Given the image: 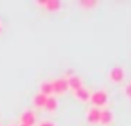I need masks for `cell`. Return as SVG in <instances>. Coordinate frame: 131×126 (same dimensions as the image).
Segmentation results:
<instances>
[{
	"instance_id": "2e32d148",
	"label": "cell",
	"mask_w": 131,
	"mask_h": 126,
	"mask_svg": "<svg viewBox=\"0 0 131 126\" xmlns=\"http://www.w3.org/2000/svg\"><path fill=\"white\" fill-rule=\"evenodd\" d=\"M0 33H2V22H0Z\"/></svg>"
},
{
	"instance_id": "3957f363",
	"label": "cell",
	"mask_w": 131,
	"mask_h": 126,
	"mask_svg": "<svg viewBox=\"0 0 131 126\" xmlns=\"http://www.w3.org/2000/svg\"><path fill=\"white\" fill-rule=\"evenodd\" d=\"M51 85H53V93H57V95H61L68 90L67 78H57L55 81H51Z\"/></svg>"
},
{
	"instance_id": "7a4b0ae2",
	"label": "cell",
	"mask_w": 131,
	"mask_h": 126,
	"mask_svg": "<svg viewBox=\"0 0 131 126\" xmlns=\"http://www.w3.org/2000/svg\"><path fill=\"white\" fill-rule=\"evenodd\" d=\"M110 80H111L113 83H121V81L125 80V70H123L121 66H113L111 70H110Z\"/></svg>"
},
{
	"instance_id": "5bb4252c",
	"label": "cell",
	"mask_w": 131,
	"mask_h": 126,
	"mask_svg": "<svg viewBox=\"0 0 131 126\" xmlns=\"http://www.w3.org/2000/svg\"><path fill=\"white\" fill-rule=\"evenodd\" d=\"M125 93H126V96H128V98H131V83H128L125 86Z\"/></svg>"
},
{
	"instance_id": "52a82bcc",
	"label": "cell",
	"mask_w": 131,
	"mask_h": 126,
	"mask_svg": "<svg viewBox=\"0 0 131 126\" xmlns=\"http://www.w3.org/2000/svg\"><path fill=\"white\" fill-rule=\"evenodd\" d=\"M38 93L45 95V96H53V85H51V81H43L42 85H40V91Z\"/></svg>"
},
{
	"instance_id": "8992f818",
	"label": "cell",
	"mask_w": 131,
	"mask_h": 126,
	"mask_svg": "<svg viewBox=\"0 0 131 126\" xmlns=\"http://www.w3.org/2000/svg\"><path fill=\"white\" fill-rule=\"evenodd\" d=\"M37 3L45 7V10H48V12H57L61 8V3L58 0H45V2H37Z\"/></svg>"
},
{
	"instance_id": "e0dca14e",
	"label": "cell",
	"mask_w": 131,
	"mask_h": 126,
	"mask_svg": "<svg viewBox=\"0 0 131 126\" xmlns=\"http://www.w3.org/2000/svg\"><path fill=\"white\" fill-rule=\"evenodd\" d=\"M20 126H27V124H20Z\"/></svg>"
},
{
	"instance_id": "ba28073f",
	"label": "cell",
	"mask_w": 131,
	"mask_h": 126,
	"mask_svg": "<svg viewBox=\"0 0 131 126\" xmlns=\"http://www.w3.org/2000/svg\"><path fill=\"white\" fill-rule=\"evenodd\" d=\"M57 108H58V100L55 96H48L47 103H45V110L50 111V113H53V111H57Z\"/></svg>"
},
{
	"instance_id": "30bf717a",
	"label": "cell",
	"mask_w": 131,
	"mask_h": 126,
	"mask_svg": "<svg viewBox=\"0 0 131 126\" xmlns=\"http://www.w3.org/2000/svg\"><path fill=\"white\" fill-rule=\"evenodd\" d=\"M113 121V113L110 110H101V114H100V123L101 124H110Z\"/></svg>"
},
{
	"instance_id": "ac0fdd59",
	"label": "cell",
	"mask_w": 131,
	"mask_h": 126,
	"mask_svg": "<svg viewBox=\"0 0 131 126\" xmlns=\"http://www.w3.org/2000/svg\"><path fill=\"white\" fill-rule=\"evenodd\" d=\"M10 126H15V124H10Z\"/></svg>"
},
{
	"instance_id": "d6986e66",
	"label": "cell",
	"mask_w": 131,
	"mask_h": 126,
	"mask_svg": "<svg viewBox=\"0 0 131 126\" xmlns=\"http://www.w3.org/2000/svg\"><path fill=\"white\" fill-rule=\"evenodd\" d=\"M0 126H2V124H0Z\"/></svg>"
},
{
	"instance_id": "6da1fadb",
	"label": "cell",
	"mask_w": 131,
	"mask_h": 126,
	"mask_svg": "<svg viewBox=\"0 0 131 126\" xmlns=\"http://www.w3.org/2000/svg\"><path fill=\"white\" fill-rule=\"evenodd\" d=\"M90 100H91V103L95 105V108L98 106H105L106 103H108V95H106V91H95L93 95H90Z\"/></svg>"
},
{
	"instance_id": "7c38bea8",
	"label": "cell",
	"mask_w": 131,
	"mask_h": 126,
	"mask_svg": "<svg viewBox=\"0 0 131 126\" xmlns=\"http://www.w3.org/2000/svg\"><path fill=\"white\" fill-rule=\"evenodd\" d=\"M75 96L78 98V101H88L90 100V91L86 90V88H81V90H78V91H75Z\"/></svg>"
},
{
	"instance_id": "9a60e30c",
	"label": "cell",
	"mask_w": 131,
	"mask_h": 126,
	"mask_svg": "<svg viewBox=\"0 0 131 126\" xmlns=\"http://www.w3.org/2000/svg\"><path fill=\"white\" fill-rule=\"evenodd\" d=\"M38 126H57V124L51 123V121H42V123H40Z\"/></svg>"
},
{
	"instance_id": "277c9868",
	"label": "cell",
	"mask_w": 131,
	"mask_h": 126,
	"mask_svg": "<svg viewBox=\"0 0 131 126\" xmlns=\"http://www.w3.org/2000/svg\"><path fill=\"white\" fill-rule=\"evenodd\" d=\"M67 81H68V90H73V93L83 88V81H81V78L77 76V75H70V76L67 78Z\"/></svg>"
},
{
	"instance_id": "8fae6325",
	"label": "cell",
	"mask_w": 131,
	"mask_h": 126,
	"mask_svg": "<svg viewBox=\"0 0 131 126\" xmlns=\"http://www.w3.org/2000/svg\"><path fill=\"white\" fill-rule=\"evenodd\" d=\"M45 103H47V96L42 93H37L35 96H33V105H35L37 108H45Z\"/></svg>"
},
{
	"instance_id": "9c48e42d",
	"label": "cell",
	"mask_w": 131,
	"mask_h": 126,
	"mask_svg": "<svg viewBox=\"0 0 131 126\" xmlns=\"http://www.w3.org/2000/svg\"><path fill=\"white\" fill-rule=\"evenodd\" d=\"M100 114H101V110H98V108H91V110L88 111V121L90 123H100Z\"/></svg>"
},
{
	"instance_id": "5b68a950",
	"label": "cell",
	"mask_w": 131,
	"mask_h": 126,
	"mask_svg": "<svg viewBox=\"0 0 131 126\" xmlns=\"http://www.w3.org/2000/svg\"><path fill=\"white\" fill-rule=\"evenodd\" d=\"M37 121V116L33 111H23L20 116V124H27V126H33Z\"/></svg>"
},
{
	"instance_id": "4fadbf2b",
	"label": "cell",
	"mask_w": 131,
	"mask_h": 126,
	"mask_svg": "<svg viewBox=\"0 0 131 126\" xmlns=\"http://www.w3.org/2000/svg\"><path fill=\"white\" fill-rule=\"evenodd\" d=\"M80 5L83 7V8L90 10V8H93V7L96 5V2H95V0H81V2H80Z\"/></svg>"
}]
</instances>
